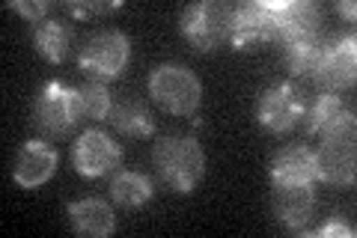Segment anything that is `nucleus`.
<instances>
[{"label":"nucleus","instance_id":"obj_1","mask_svg":"<svg viewBox=\"0 0 357 238\" xmlns=\"http://www.w3.org/2000/svg\"><path fill=\"white\" fill-rule=\"evenodd\" d=\"M155 167L167 188L176 194H191L206 176V152L197 137H161L155 140Z\"/></svg>","mask_w":357,"mask_h":238},{"label":"nucleus","instance_id":"obj_24","mask_svg":"<svg viewBox=\"0 0 357 238\" xmlns=\"http://www.w3.org/2000/svg\"><path fill=\"white\" fill-rule=\"evenodd\" d=\"M319 235L321 238H354V230L349 223H342V221H331V223L321 226Z\"/></svg>","mask_w":357,"mask_h":238},{"label":"nucleus","instance_id":"obj_16","mask_svg":"<svg viewBox=\"0 0 357 238\" xmlns=\"http://www.w3.org/2000/svg\"><path fill=\"white\" fill-rule=\"evenodd\" d=\"M69 221L72 230L81 235H96V238H107L116 230V214L107 206V200L89 197V200H75L69 202Z\"/></svg>","mask_w":357,"mask_h":238},{"label":"nucleus","instance_id":"obj_6","mask_svg":"<svg viewBox=\"0 0 357 238\" xmlns=\"http://www.w3.org/2000/svg\"><path fill=\"white\" fill-rule=\"evenodd\" d=\"M304 98L292 84H277L268 87L259 96V105H256V119L265 131L274 134H286L298 126V119L304 117Z\"/></svg>","mask_w":357,"mask_h":238},{"label":"nucleus","instance_id":"obj_20","mask_svg":"<svg viewBox=\"0 0 357 238\" xmlns=\"http://www.w3.org/2000/svg\"><path fill=\"white\" fill-rule=\"evenodd\" d=\"M321 51H325V42H319V36L289 42L286 60H289L292 77H316L319 63H321Z\"/></svg>","mask_w":357,"mask_h":238},{"label":"nucleus","instance_id":"obj_14","mask_svg":"<svg viewBox=\"0 0 357 238\" xmlns=\"http://www.w3.org/2000/svg\"><path fill=\"white\" fill-rule=\"evenodd\" d=\"M316 182V152L310 146H283L271 161V185H312Z\"/></svg>","mask_w":357,"mask_h":238},{"label":"nucleus","instance_id":"obj_7","mask_svg":"<svg viewBox=\"0 0 357 238\" xmlns=\"http://www.w3.org/2000/svg\"><path fill=\"white\" fill-rule=\"evenodd\" d=\"M119 161H122V149L98 128L84 131L72 149V164L84 179H98V176L114 173Z\"/></svg>","mask_w":357,"mask_h":238},{"label":"nucleus","instance_id":"obj_19","mask_svg":"<svg viewBox=\"0 0 357 238\" xmlns=\"http://www.w3.org/2000/svg\"><path fill=\"white\" fill-rule=\"evenodd\" d=\"M110 197L114 202L126 209H137L143 202H149L152 197V182L149 176L143 173H134V170H122V173L114 176V182H110Z\"/></svg>","mask_w":357,"mask_h":238},{"label":"nucleus","instance_id":"obj_11","mask_svg":"<svg viewBox=\"0 0 357 238\" xmlns=\"http://www.w3.org/2000/svg\"><path fill=\"white\" fill-rule=\"evenodd\" d=\"M57 170V149L45 140H27L15 155L13 176L21 188H39Z\"/></svg>","mask_w":357,"mask_h":238},{"label":"nucleus","instance_id":"obj_17","mask_svg":"<svg viewBox=\"0 0 357 238\" xmlns=\"http://www.w3.org/2000/svg\"><path fill=\"white\" fill-rule=\"evenodd\" d=\"M69 42H72V30L63 24V21L45 18L33 27V45L36 51L45 57L48 63H60L69 54Z\"/></svg>","mask_w":357,"mask_h":238},{"label":"nucleus","instance_id":"obj_3","mask_svg":"<svg viewBox=\"0 0 357 238\" xmlns=\"http://www.w3.org/2000/svg\"><path fill=\"white\" fill-rule=\"evenodd\" d=\"M149 93L161 110L176 113V117H191L203 101V84L185 66L164 63L149 75Z\"/></svg>","mask_w":357,"mask_h":238},{"label":"nucleus","instance_id":"obj_9","mask_svg":"<svg viewBox=\"0 0 357 238\" xmlns=\"http://www.w3.org/2000/svg\"><path fill=\"white\" fill-rule=\"evenodd\" d=\"M354 72H357L354 36H342V39H333L331 45H325L319 72H316V81L321 87V93H340V89L351 87Z\"/></svg>","mask_w":357,"mask_h":238},{"label":"nucleus","instance_id":"obj_25","mask_svg":"<svg viewBox=\"0 0 357 238\" xmlns=\"http://www.w3.org/2000/svg\"><path fill=\"white\" fill-rule=\"evenodd\" d=\"M337 9H340V15H345V18H354V13H357L351 0H340V3H337Z\"/></svg>","mask_w":357,"mask_h":238},{"label":"nucleus","instance_id":"obj_23","mask_svg":"<svg viewBox=\"0 0 357 238\" xmlns=\"http://www.w3.org/2000/svg\"><path fill=\"white\" fill-rule=\"evenodd\" d=\"M9 9H15V13H21L27 21H33V24H39V21H45V13H48V0H9L6 3Z\"/></svg>","mask_w":357,"mask_h":238},{"label":"nucleus","instance_id":"obj_2","mask_svg":"<svg viewBox=\"0 0 357 238\" xmlns=\"http://www.w3.org/2000/svg\"><path fill=\"white\" fill-rule=\"evenodd\" d=\"M232 21H236V6L220 3V0H203V3H191L185 9L178 30L199 54H208L220 48L223 42H229Z\"/></svg>","mask_w":357,"mask_h":238},{"label":"nucleus","instance_id":"obj_18","mask_svg":"<svg viewBox=\"0 0 357 238\" xmlns=\"http://www.w3.org/2000/svg\"><path fill=\"white\" fill-rule=\"evenodd\" d=\"M107 119L122 131V134H131V137H152L155 134V126L149 119V110L134 98H126V101H116L110 107Z\"/></svg>","mask_w":357,"mask_h":238},{"label":"nucleus","instance_id":"obj_15","mask_svg":"<svg viewBox=\"0 0 357 238\" xmlns=\"http://www.w3.org/2000/svg\"><path fill=\"white\" fill-rule=\"evenodd\" d=\"M274 218L280 221L286 230H304V223L310 221V211H312V188L310 185H274Z\"/></svg>","mask_w":357,"mask_h":238},{"label":"nucleus","instance_id":"obj_10","mask_svg":"<svg viewBox=\"0 0 357 238\" xmlns=\"http://www.w3.org/2000/svg\"><path fill=\"white\" fill-rule=\"evenodd\" d=\"M277 36L274 6L271 3H241L236 6V21H232L229 45L236 51H248L253 45L268 42Z\"/></svg>","mask_w":357,"mask_h":238},{"label":"nucleus","instance_id":"obj_22","mask_svg":"<svg viewBox=\"0 0 357 238\" xmlns=\"http://www.w3.org/2000/svg\"><path fill=\"white\" fill-rule=\"evenodd\" d=\"M66 13H72L75 18H89V15H102V13H114V9H119V0H114V3H93V0H84V3H63Z\"/></svg>","mask_w":357,"mask_h":238},{"label":"nucleus","instance_id":"obj_5","mask_svg":"<svg viewBox=\"0 0 357 238\" xmlns=\"http://www.w3.org/2000/svg\"><path fill=\"white\" fill-rule=\"evenodd\" d=\"M77 119H81V110H77V89L66 87L60 81L45 84L39 98H36V107H33V122L48 134H66Z\"/></svg>","mask_w":357,"mask_h":238},{"label":"nucleus","instance_id":"obj_12","mask_svg":"<svg viewBox=\"0 0 357 238\" xmlns=\"http://www.w3.org/2000/svg\"><path fill=\"white\" fill-rule=\"evenodd\" d=\"M316 179L331 185L354 182V137H325L316 152Z\"/></svg>","mask_w":357,"mask_h":238},{"label":"nucleus","instance_id":"obj_4","mask_svg":"<svg viewBox=\"0 0 357 238\" xmlns=\"http://www.w3.org/2000/svg\"><path fill=\"white\" fill-rule=\"evenodd\" d=\"M128 51L131 42L126 33L119 30H102L96 36H89L86 45L81 48V69L89 72L93 77H116L128 63Z\"/></svg>","mask_w":357,"mask_h":238},{"label":"nucleus","instance_id":"obj_21","mask_svg":"<svg viewBox=\"0 0 357 238\" xmlns=\"http://www.w3.org/2000/svg\"><path fill=\"white\" fill-rule=\"evenodd\" d=\"M110 107H114V98H110L107 87L102 84H86L84 89H77V110L86 119H105Z\"/></svg>","mask_w":357,"mask_h":238},{"label":"nucleus","instance_id":"obj_8","mask_svg":"<svg viewBox=\"0 0 357 238\" xmlns=\"http://www.w3.org/2000/svg\"><path fill=\"white\" fill-rule=\"evenodd\" d=\"M304 126L310 134L321 137H354V113L345 110L337 93H319L312 105L304 107Z\"/></svg>","mask_w":357,"mask_h":238},{"label":"nucleus","instance_id":"obj_13","mask_svg":"<svg viewBox=\"0 0 357 238\" xmlns=\"http://www.w3.org/2000/svg\"><path fill=\"white\" fill-rule=\"evenodd\" d=\"M271 6H274L277 36L286 45L319 36V9L312 3H307V0H289V3H271Z\"/></svg>","mask_w":357,"mask_h":238}]
</instances>
